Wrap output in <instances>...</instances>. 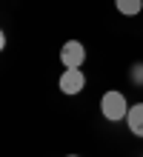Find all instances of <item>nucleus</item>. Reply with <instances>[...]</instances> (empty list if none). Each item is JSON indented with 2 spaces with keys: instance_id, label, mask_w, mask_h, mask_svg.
<instances>
[{
  "instance_id": "f257e3e1",
  "label": "nucleus",
  "mask_w": 143,
  "mask_h": 157,
  "mask_svg": "<svg viewBox=\"0 0 143 157\" xmlns=\"http://www.w3.org/2000/svg\"><path fill=\"white\" fill-rule=\"evenodd\" d=\"M100 114L106 117L109 123L126 120V114H129V100H126V94L117 91V89L103 91V97H100Z\"/></svg>"
},
{
  "instance_id": "0eeeda50",
  "label": "nucleus",
  "mask_w": 143,
  "mask_h": 157,
  "mask_svg": "<svg viewBox=\"0 0 143 157\" xmlns=\"http://www.w3.org/2000/svg\"><path fill=\"white\" fill-rule=\"evenodd\" d=\"M66 157H80V154H66Z\"/></svg>"
},
{
  "instance_id": "39448f33",
  "label": "nucleus",
  "mask_w": 143,
  "mask_h": 157,
  "mask_svg": "<svg viewBox=\"0 0 143 157\" xmlns=\"http://www.w3.org/2000/svg\"><path fill=\"white\" fill-rule=\"evenodd\" d=\"M114 6H117V12H120V14H126V17H135V14H140V9H143V0H114Z\"/></svg>"
},
{
  "instance_id": "7ed1b4c3",
  "label": "nucleus",
  "mask_w": 143,
  "mask_h": 157,
  "mask_svg": "<svg viewBox=\"0 0 143 157\" xmlns=\"http://www.w3.org/2000/svg\"><path fill=\"white\" fill-rule=\"evenodd\" d=\"M60 63L63 69H80L86 63V46L80 40H66L60 49Z\"/></svg>"
},
{
  "instance_id": "423d86ee",
  "label": "nucleus",
  "mask_w": 143,
  "mask_h": 157,
  "mask_svg": "<svg viewBox=\"0 0 143 157\" xmlns=\"http://www.w3.org/2000/svg\"><path fill=\"white\" fill-rule=\"evenodd\" d=\"M129 80L135 83V86H143V63H135V66L129 69Z\"/></svg>"
},
{
  "instance_id": "20e7f679",
  "label": "nucleus",
  "mask_w": 143,
  "mask_h": 157,
  "mask_svg": "<svg viewBox=\"0 0 143 157\" xmlns=\"http://www.w3.org/2000/svg\"><path fill=\"white\" fill-rule=\"evenodd\" d=\"M126 126H129V132L135 134V137H140V140H143V103H135V106H129Z\"/></svg>"
},
{
  "instance_id": "f03ea898",
  "label": "nucleus",
  "mask_w": 143,
  "mask_h": 157,
  "mask_svg": "<svg viewBox=\"0 0 143 157\" xmlns=\"http://www.w3.org/2000/svg\"><path fill=\"white\" fill-rule=\"evenodd\" d=\"M57 89H60L66 97L80 94V91L86 89V75H83V69H63L60 80H57Z\"/></svg>"
}]
</instances>
